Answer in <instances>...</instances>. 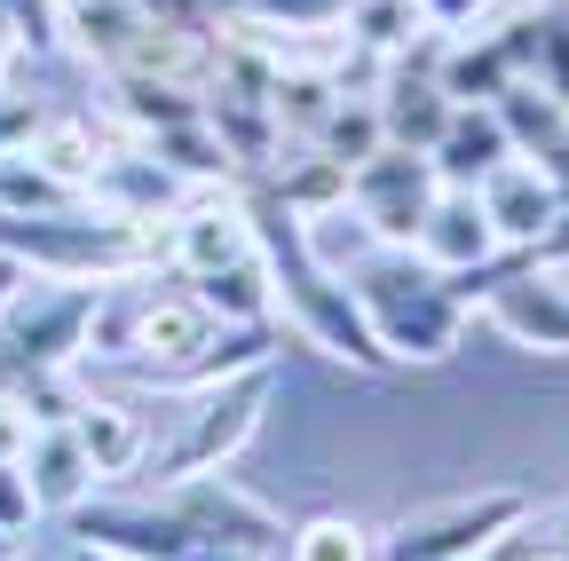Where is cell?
<instances>
[{"mask_svg": "<svg viewBox=\"0 0 569 561\" xmlns=\"http://www.w3.org/2000/svg\"><path fill=\"white\" fill-rule=\"evenodd\" d=\"M246 206H253V238H261V253H269L277 324L293 332L301 348H317V357L348 364V372H396L388 348H380L372 324H365V301H356V285L309 246L301 214H284V206H277L261 182H246Z\"/></svg>", "mask_w": 569, "mask_h": 561, "instance_id": "1", "label": "cell"}, {"mask_svg": "<svg viewBox=\"0 0 569 561\" xmlns=\"http://www.w3.org/2000/svg\"><path fill=\"white\" fill-rule=\"evenodd\" d=\"M348 285H356V301H365V324L388 348V364H443V357H459L475 309L451 293V277L427 269L411 246L403 253L380 246L365 269H348Z\"/></svg>", "mask_w": 569, "mask_h": 561, "instance_id": "2", "label": "cell"}, {"mask_svg": "<svg viewBox=\"0 0 569 561\" xmlns=\"http://www.w3.org/2000/svg\"><path fill=\"white\" fill-rule=\"evenodd\" d=\"M277 395V364H253L238 380H213L190 395L182 411V428L151 451V467H142V482H182V474H213V467H230L253 435H261V411Z\"/></svg>", "mask_w": 569, "mask_h": 561, "instance_id": "3", "label": "cell"}, {"mask_svg": "<svg viewBox=\"0 0 569 561\" xmlns=\"http://www.w3.org/2000/svg\"><path fill=\"white\" fill-rule=\"evenodd\" d=\"M530 490H459V499L411 507L396 530H380V561H490L522 522H530Z\"/></svg>", "mask_w": 569, "mask_h": 561, "instance_id": "4", "label": "cell"}, {"mask_svg": "<svg viewBox=\"0 0 569 561\" xmlns=\"http://www.w3.org/2000/svg\"><path fill=\"white\" fill-rule=\"evenodd\" d=\"M103 285H63V277H24V293L0 317V380L24 372H80L88 364V324Z\"/></svg>", "mask_w": 569, "mask_h": 561, "instance_id": "5", "label": "cell"}, {"mask_svg": "<svg viewBox=\"0 0 569 561\" xmlns=\"http://www.w3.org/2000/svg\"><path fill=\"white\" fill-rule=\"evenodd\" d=\"M475 309L498 324V340L530 348V357H569V269H546L538 253L498 246L482 269Z\"/></svg>", "mask_w": 569, "mask_h": 561, "instance_id": "6", "label": "cell"}, {"mask_svg": "<svg viewBox=\"0 0 569 561\" xmlns=\"http://www.w3.org/2000/svg\"><path fill=\"white\" fill-rule=\"evenodd\" d=\"M436 198H443V174L427 151H403V143H380L365 167L348 174V214L365 222L372 246H419L427 214H436Z\"/></svg>", "mask_w": 569, "mask_h": 561, "instance_id": "7", "label": "cell"}, {"mask_svg": "<svg viewBox=\"0 0 569 561\" xmlns=\"http://www.w3.org/2000/svg\"><path fill=\"white\" fill-rule=\"evenodd\" d=\"M253 206H246V182H213V190H190L167 222V269L174 277H206L238 253H253Z\"/></svg>", "mask_w": 569, "mask_h": 561, "instance_id": "8", "label": "cell"}, {"mask_svg": "<svg viewBox=\"0 0 569 561\" xmlns=\"http://www.w3.org/2000/svg\"><path fill=\"white\" fill-rule=\"evenodd\" d=\"M80 545H103L111 561H182L190 530L167 514L159 490H119V499H88L80 514H63Z\"/></svg>", "mask_w": 569, "mask_h": 561, "instance_id": "9", "label": "cell"}, {"mask_svg": "<svg viewBox=\"0 0 569 561\" xmlns=\"http://www.w3.org/2000/svg\"><path fill=\"white\" fill-rule=\"evenodd\" d=\"M443 40H419L411 56H396L388 63V80H380V134L388 143H403V151H436V134L451 127V88H443Z\"/></svg>", "mask_w": 569, "mask_h": 561, "instance_id": "10", "label": "cell"}, {"mask_svg": "<svg viewBox=\"0 0 569 561\" xmlns=\"http://www.w3.org/2000/svg\"><path fill=\"white\" fill-rule=\"evenodd\" d=\"M475 198H482V222L498 230V246H522V253H538L546 246V230H553V214H561V182L538 167V159H498L482 182H475Z\"/></svg>", "mask_w": 569, "mask_h": 561, "instance_id": "11", "label": "cell"}, {"mask_svg": "<svg viewBox=\"0 0 569 561\" xmlns=\"http://www.w3.org/2000/svg\"><path fill=\"white\" fill-rule=\"evenodd\" d=\"M71 435H80V451H88V467H96V482L103 490H127V482H142V467H151V419H142L127 395H103V388H88V403L71 411Z\"/></svg>", "mask_w": 569, "mask_h": 561, "instance_id": "12", "label": "cell"}, {"mask_svg": "<svg viewBox=\"0 0 569 561\" xmlns=\"http://www.w3.org/2000/svg\"><path fill=\"white\" fill-rule=\"evenodd\" d=\"M24 482H32V499L40 514H80L96 499V467L80 451V435H71V419H56V428H32V451H24Z\"/></svg>", "mask_w": 569, "mask_h": 561, "instance_id": "13", "label": "cell"}, {"mask_svg": "<svg viewBox=\"0 0 569 561\" xmlns=\"http://www.w3.org/2000/svg\"><path fill=\"white\" fill-rule=\"evenodd\" d=\"M427 159H436L443 190H475L498 159H515V134H507V119H498V103H459Z\"/></svg>", "mask_w": 569, "mask_h": 561, "instance_id": "14", "label": "cell"}, {"mask_svg": "<svg viewBox=\"0 0 569 561\" xmlns=\"http://www.w3.org/2000/svg\"><path fill=\"white\" fill-rule=\"evenodd\" d=\"M498 119H507L515 151H522V159H538V167L561 182V198H569V103H561V96H546L538 80H515L507 96H498Z\"/></svg>", "mask_w": 569, "mask_h": 561, "instance_id": "15", "label": "cell"}, {"mask_svg": "<svg viewBox=\"0 0 569 561\" xmlns=\"http://www.w3.org/2000/svg\"><path fill=\"white\" fill-rule=\"evenodd\" d=\"M119 143H127V134H119L103 111H48V119H40V134H32L24 151H32L48 174H63V182H80V190H88V182H96V167H103Z\"/></svg>", "mask_w": 569, "mask_h": 561, "instance_id": "16", "label": "cell"}, {"mask_svg": "<svg viewBox=\"0 0 569 561\" xmlns=\"http://www.w3.org/2000/svg\"><path fill=\"white\" fill-rule=\"evenodd\" d=\"M411 253H419L427 269H443V277H459V269L490 261V253H498V230L482 222V198H475V190H443Z\"/></svg>", "mask_w": 569, "mask_h": 561, "instance_id": "17", "label": "cell"}, {"mask_svg": "<svg viewBox=\"0 0 569 561\" xmlns=\"http://www.w3.org/2000/svg\"><path fill=\"white\" fill-rule=\"evenodd\" d=\"M182 285L222 317V324H277V285H269V253H238L222 269H206V277H182Z\"/></svg>", "mask_w": 569, "mask_h": 561, "instance_id": "18", "label": "cell"}, {"mask_svg": "<svg viewBox=\"0 0 569 561\" xmlns=\"http://www.w3.org/2000/svg\"><path fill=\"white\" fill-rule=\"evenodd\" d=\"M284 214H301V222H317V214H340L348 206V167L340 159H325V151H284L269 174H253Z\"/></svg>", "mask_w": 569, "mask_h": 561, "instance_id": "19", "label": "cell"}, {"mask_svg": "<svg viewBox=\"0 0 569 561\" xmlns=\"http://www.w3.org/2000/svg\"><path fill=\"white\" fill-rule=\"evenodd\" d=\"M142 24H151L142 0H63V48L80 63H96V72H111V63L134 48Z\"/></svg>", "mask_w": 569, "mask_h": 561, "instance_id": "20", "label": "cell"}, {"mask_svg": "<svg viewBox=\"0 0 569 561\" xmlns=\"http://www.w3.org/2000/svg\"><path fill=\"white\" fill-rule=\"evenodd\" d=\"M443 88H451V103H498L522 72H515V56H507V40L498 32H467V40H443Z\"/></svg>", "mask_w": 569, "mask_h": 561, "instance_id": "21", "label": "cell"}, {"mask_svg": "<svg viewBox=\"0 0 569 561\" xmlns=\"http://www.w3.org/2000/svg\"><path fill=\"white\" fill-rule=\"evenodd\" d=\"M340 32L356 40V48H372V56H411L419 40H443L436 24H427V9L419 0H348V17H340Z\"/></svg>", "mask_w": 569, "mask_h": 561, "instance_id": "22", "label": "cell"}, {"mask_svg": "<svg viewBox=\"0 0 569 561\" xmlns=\"http://www.w3.org/2000/svg\"><path fill=\"white\" fill-rule=\"evenodd\" d=\"M269 111H277V127H284V151H309L317 134H325V119L340 111V80H332V72H277Z\"/></svg>", "mask_w": 569, "mask_h": 561, "instance_id": "23", "label": "cell"}, {"mask_svg": "<svg viewBox=\"0 0 569 561\" xmlns=\"http://www.w3.org/2000/svg\"><path fill=\"white\" fill-rule=\"evenodd\" d=\"M63 206H88V190L48 174L32 151H0V214H63Z\"/></svg>", "mask_w": 569, "mask_h": 561, "instance_id": "24", "label": "cell"}, {"mask_svg": "<svg viewBox=\"0 0 569 561\" xmlns=\"http://www.w3.org/2000/svg\"><path fill=\"white\" fill-rule=\"evenodd\" d=\"M277 561H380V530L348 522V514H309V522L284 530Z\"/></svg>", "mask_w": 569, "mask_h": 561, "instance_id": "25", "label": "cell"}, {"mask_svg": "<svg viewBox=\"0 0 569 561\" xmlns=\"http://www.w3.org/2000/svg\"><path fill=\"white\" fill-rule=\"evenodd\" d=\"M380 143H388V134H380V103H372V96H340V111L325 119V134H317L309 151H325V159H340V167L356 174Z\"/></svg>", "mask_w": 569, "mask_h": 561, "instance_id": "26", "label": "cell"}, {"mask_svg": "<svg viewBox=\"0 0 569 561\" xmlns=\"http://www.w3.org/2000/svg\"><path fill=\"white\" fill-rule=\"evenodd\" d=\"M522 80H538L546 96L569 103V9H546L538 17V48H530V72Z\"/></svg>", "mask_w": 569, "mask_h": 561, "instance_id": "27", "label": "cell"}, {"mask_svg": "<svg viewBox=\"0 0 569 561\" xmlns=\"http://www.w3.org/2000/svg\"><path fill=\"white\" fill-rule=\"evenodd\" d=\"M40 522V499L24 482V459H0V538H24Z\"/></svg>", "mask_w": 569, "mask_h": 561, "instance_id": "28", "label": "cell"}, {"mask_svg": "<svg viewBox=\"0 0 569 561\" xmlns=\"http://www.w3.org/2000/svg\"><path fill=\"white\" fill-rule=\"evenodd\" d=\"M40 119H48V103L9 80V88H0V151H24L32 134H40Z\"/></svg>", "mask_w": 569, "mask_h": 561, "instance_id": "29", "label": "cell"}, {"mask_svg": "<svg viewBox=\"0 0 569 561\" xmlns=\"http://www.w3.org/2000/svg\"><path fill=\"white\" fill-rule=\"evenodd\" d=\"M419 9H427V24H436L443 40H467V32H482V24H490L498 0H419Z\"/></svg>", "mask_w": 569, "mask_h": 561, "instance_id": "30", "label": "cell"}, {"mask_svg": "<svg viewBox=\"0 0 569 561\" xmlns=\"http://www.w3.org/2000/svg\"><path fill=\"white\" fill-rule=\"evenodd\" d=\"M32 428H40V419L24 411V395L0 388V459H24V451H32Z\"/></svg>", "mask_w": 569, "mask_h": 561, "instance_id": "31", "label": "cell"}, {"mask_svg": "<svg viewBox=\"0 0 569 561\" xmlns=\"http://www.w3.org/2000/svg\"><path fill=\"white\" fill-rule=\"evenodd\" d=\"M507 545H515V561H569V538H561V530H546L538 514H530Z\"/></svg>", "mask_w": 569, "mask_h": 561, "instance_id": "32", "label": "cell"}, {"mask_svg": "<svg viewBox=\"0 0 569 561\" xmlns=\"http://www.w3.org/2000/svg\"><path fill=\"white\" fill-rule=\"evenodd\" d=\"M17 56H24V40H17V24H9V0H0V88L17 80Z\"/></svg>", "mask_w": 569, "mask_h": 561, "instance_id": "33", "label": "cell"}, {"mask_svg": "<svg viewBox=\"0 0 569 561\" xmlns=\"http://www.w3.org/2000/svg\"><path fill=\"white\" fill-rule=\"evenodd\" d=\"M24 277H32V269H24L17 253H0V317H9V301L24 293Z\"/></svg>", "mask_w": 569, "mask_h": 561, "instance_id": "34", "label": "cell"}, {"mask_svg": "<svg viewBox=\"0 0 569 561\" xmlns=\"http://www.w3.org/2000/svg\"><path fill=\"white\" fill-rule=\"evenodd\" d=\"M182 561H277V553H253V545H190Z\"/></svg>", "mask_w": 569, "mask_h": 561, "instance_id": "35", "label": "cell"}, {"mask_svg": "<svg viewBox=\"0 0 569 561\" xmlns=\"http://www.w3.org/2000/svg\"><path fill=\"white\" fill-rule=\"evenodd\" d=\"M56 561H111V553H103V545H80V538H71V545H63Z\"/></svg>", "mask_w": 569, "mask_h": 561, "instance_id": "36", "label": "cell"}, {"mask_svg": "<svg viewBox=\"0 0 569 561\" xmlns=\"http://www.w3.org/2000/svg\"><path fill=\"white\" fill-rule=\"evenodd\" d=\"M9 561H56V553H40V545H17V553H9Z\"/></svg>", "mask_w": 569, "mask_h": 561, "instance_id": "37", "label": "cell"}, {"mask_svg": "<svg viewBox=\"0 0 569 561\" xmlns=\"http://www.w3.org/2000/svg\"><path fill=\"white\" fill-rule=\"evenodd\" d=\"M546 530H561V538H569V507H561V514H546Z\"/></svg>", "mask_w": 569, "mask_h": 561, "instance_id": "38", "label": "cell"}, {"mask_svg": "<svg viewBox=\"0 0 569 561\" xmlns=\"http://www.w3.org/2000/svg\"><path fill=\"white\" fill-rule=\"evenodd\" d=\"M17 545H24V538H0V561H9V553H17Z\"/></svg>", "mask_w": 569, "mask_h": 561, "instance_id": "39", "label": "cell"}, {"mask_svg": "<svg viewBox=\"0 0 569 561\" xmlns=\"http://www.w3.org/2000/svg\"><path fill=\"white\" fill-rule=\"evenodd\" d=\"M561 9H569V0H561Z\"/></svg>", "mask_w": 569, "mask_h": 561, "instance_id": "40", "label": "cell"}]
</instances>
